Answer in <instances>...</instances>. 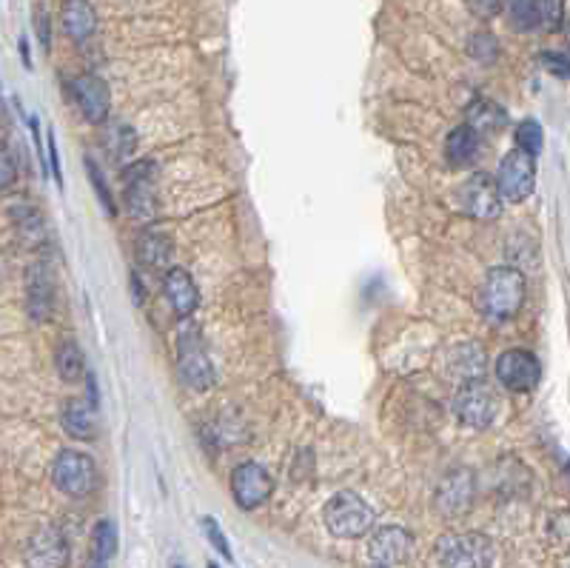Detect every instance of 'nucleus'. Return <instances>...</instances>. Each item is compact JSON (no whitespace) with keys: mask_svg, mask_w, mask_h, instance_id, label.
<instances>
[{"mask_svg":"<svg viewBox=\"0 0 570 568\" xmlns=\"http://www.w3.org/2000/svg\"><path fill=\"white\" fill-rule=\"evenodd\" d=\"M525 303V274L513 266H496L488 272L480 289V309L491 320H511Z\"/></svg>","mask_w":570,"mask_h":568,"instance_id":"nucleus-1","label":"nucleus"},{"mask_svg":"<svg viewBox=\"0 0 570 568\" xmlns=\"http://www.w3.org/2000/svg\"><path fill=\"white\" fill-rule=\"evenodd\" d=\"M325 526L334 537H343V540H356V537H365L374 526V509L363 500L360 494L354 491H340L334 494L331 500L325 503Z\"/></svg>","mask_w":570,"mask_h":568,"instance_id":"nucleus-2","label":"nucleus"},{"mask_svg":"<svg viewBox=\"0 0 570 568\" xmlns=\"http://www.w3.org/2000/svg\"><path fill=\"white\" fill-rule=\"evenodd\" d=\"M437 557L442 568H491L493 542L485 534H448L437 542Z\"/></svg>","mask_w":570,"mask_h":568,"instance_id":"nucleus-3","label":"nucleus"},{"mask_svg":"<svg viewBox=\"0 0 570 568\" xmlns=\"http://www.w3.org/2000/svg\"><path fill=\"white\" fill-rule=\"evenodd\" d=\"M177 366L185 386L206 391L214 386V366L197 326H183L177 335Z\"/></svg>","mask_w":570,"mask_h":568,"instance_id":"nucleus-4","label":"nucleus"},{"mask_svg":"<svg viewBox=\"0 0 570 568\" xmlns=\"http://www.w3.org/2000/svg\"><path fill=\"white\" fill-rule=\"evenodd\" d=\"M52 480L66 497H89L98 486V466L89 455L63 448L52 463Z\"/></svg>","mask_w":570,"mask_h":568,"instance_id":"nucleus-5","label":"nucleus"},{"mask_svg":"<svg viewBox=\"0 0 570 568\" xmlns=\"http://www.w3.org/2000/svg\"><path fill=\"white\" fill-rule=\"evenodd\" d=\"M496 186H499V192H502V200H511V203L528 200L531 192H533V186H536V163H533V155L522 152V149L508 152L502 157V163H499Z\"/></svg>","mask_w":570,"mask_h":568,"instance_id":"nucleus-6","label":"nucleus"},{"mask_svg":"<svg viewBox=\"0 0 570 568\" xmlns=\"http://www.w3.org/2000/svg\"><path fill=\"white\" fill-rule=\"evenodd\" d=\"M454 414L468 429H488L496 417V394L485 380L462 383L454 394Z\"/></svg>","mask_w":570,"mask_h":568,"instance_id":"nucleus-7","label":"nucleus"},{"mask_svg":"<svg viewBox=\"0 0 570 568\" xmlns=\"http://www.w3.org/2000/svg\"><path fill=\"white\" fill-rule=\"evenodd\" d=\"M496 377L505 389L525 394V391H533L539 386L542 366L531 351L508 348L505 354H499V360H496Z\"/></svg>","mask_w":570,"mask_h":568,"instance_id":"nucleus-8","label":"nucleus"},{"mask_svg":"<svg viewBox=\"0 0 570 568\" xmlns=\"http://www.w3.org/2000/svg\"><path fill=\"white\" fill-rule=\"evenodd\" d=\"M126 209L134 220L149 223L154 218V163L142 160L123 172Z\"/></svg>","mask_w":570,"mask_h":568,"instance_id":"nucleus-9","label":"nucleus"},{"mask_svg":"<svg viewBox=\"0 0 570 568\" xmlns=\"http://www.w3.org/2000/svg\"><path fill=\"white\" fill-rule=\"evenodd\" d=\"M459 203L470 218L477 220H493L502 215V192H499L496 177L491 175H470L459 188Z\"/></svg>","mask_w":570,"mask_h":568,"instance_id":"nucleus-10","label":"nucleus"},{"mask_svg":"<svg viewBox=\"0 0 570 568\" xmlns=\"http://www.w3.org/2000/svg\"><path fill=\"white\" fill-rule=\"evenodd\" d=\"M274 491V480L269 471L259 466V463H240L234 468L231 475V494L240 509L251 511V509H259Z\"/></svg>","mask_w":570,"mask_h":568,"instance_id":"nucleus-11","label":"nucleus"},{"mask_svg":"<svg viewBox=\"0 0 570 568\" xmlns=\"http://www.w3.org/2000/svg\"><path fill=\"white\" fill-rule=\"evenodd\" d=\"M71 98H75L80 114L86 117L89 123L100 126L109 117L111 94H109V86L98 75H80V78L71 80Z\"/></svg>","mask_w":570,"mask_h":568,"instance_id":"nucleus-12","label":"nucleus"},{"mask_svg":"<svg viewBox=\"0 0 570 568\" xmlns=\"http://www.w3.org/2000/svg\"><path fill=\"white\" fill-rule=\"evenodd\" d=\"M69 542L55 526H43L26 546V568H66Z\"/></svg>","mask_w":570,"mask_h":568,"instance_id":"nucleus-13","label":"nucleus"},{"mask_svg":"<svg viewBox=\"0 0 570 568\" xmlns=\"http://www.w3.org/2000/svg\"><path fill=\"white\" fill-rule=\"evenodd\" d=\"M411 549H414V537L406 529L385 526V529H376L371 534L368 554L379 568H391V565L406 563L411 557Z\"/></svg>","mask_w":570,"mask_h":568,"instance_id":"nucleus-14","label":"nucleus"},{"mask_svg":"<svg viewBox=\"0 0 570 568\" xmlns=\"http://www.w3.org/2000/svg\"><path fill=\"white\" fill-rule=\"evenodd\" d=\"M488 371V358L485 348L480 343H459L448 351V374L459 383H470V380H485Z\"/></svg>","mask_w":570,"mask_h":568,"instance_id":"nucleus-15","label":"nucleus"},{"mask_svg":"<svg viewBox=\"0 0 570 568\" xmlns=\"http://www.w3.org/2000/svg\"><path fill=\"white\" fill-rule=\"evenodd\" d=\"M163 286H165V297H169L177 317H192L195 315L197 303H200V292H197L195 277L188 274L183 266H172L169 272H165Z\"/></svg>","mask_w":570,"mask_h":568,"instance_id":"nucleus-16","label":"nucleus"},{"mask_svg":"<svg viewBox=\"0 0 570 568\" xmlns=\"http://www.w3.org/2000/svg\"><path fill=\"white\" fill-rule=\"evenodd\" d=\"M473 500V477L470 471H454L450 477L442 480L437 491V509L445 517H459L470 509Z\"/></svg>","mask_w":570,"mask_h":568,"instance_id":"nucleus-17","label":"nucleus"},{"mask_svg":"<svg viewBox=\"0 0 570 568\" xmlns=\"http://www.w3.org/2000/svg\"><path fill=\"white\" fill-rule=\"evenodd\" d=\"M52 277L43 263H35L26 274V309L32 320H46L52 315Z\"/></svg>","mask_w":570,"mask_h":568,"instance_id":"nucleus-18","label":"nucleus"},{"mask_svg":"<svg viewBox=\"0 0 570 568\" xmlns=\"http://www.w3.org/2000/svg\"><path fill=\"white\" fill-rule=\"evenodd\" d=\"M63 29L71 40H86L98 29V17L89 0H66L63 6Z\"/></svg>","mask_w":570,"mask_h":568,"instance_id":"nucleus-19","label":"nucleus"},{"mask_svg":"<svg viewBox=\"0 0 570 568\" xmlns=\"http://www.w3.org/2000/svg\"><path fill=\"white\" fill-rule=\"evenodd\" d=\"M117 554V529L111 520H100L91 531V552L86 568H109Z\"/></svg>","mask_w":570,"mask_h":568,"instance_id":"nucleus-20","label":"nucleus"},{"mask_svg":"<svg viewBox=\"0 0 570 568\" xmlns=\"http://www.w3.org/2000/svg\"><path fill=\"white\" fill-rule=\"evenodd\" d=\"M91 403L83 400H66V406L60 412L63 432L75 440H91L94 437V417H91Z\"/></svg>","mask_w":570,"mask_h":568,"instance_id":"nucleus-21","label":"nucleus"},{"mask_svg":"<svg viewBox=\"0 0 570 568\" xmlns=\"http://www.w3.org/2000/svg\"><path fill=\"white\" fill-rule=\"evenodd\" d=\"M480 152V132L473 126H457L445 140V155L454 166H468Z\"/></svg>","mask_w":570,"mask_h":568,"instance_id":"nucleus-22","label":"nucleus"},{"mask_svg":"<svg viewBox=\"0 0 570 568\" xmlns=\"http://www.w3.org/2000/svg\"><path fill=\"white\" fill-rule=\"evenodd\" d=\"M508 123V112L485 98H477L468 106V126H473L477 132H499Z\"/></svg>","mask_w":570,"mask_h":568,"instance_id":"nucleus-23","label":"nucleus"},{"mask_svg":"<svg viewBox=\"0 0 570 568\" xmlns=\"http://www.w3.org/2000/svg\"><path fill=\"white\" fill-rule=\"evenodd\" d=\"M137 252H140V260L149 269H165V263H169V257H172L169 238L160 234V231H146V234H142Z\"/></svg>","mask_w":570,"mask_h":568,"instance_id":"nucleus-24","label":"nucleus"},{"mask_svg":"<svg viewBox=\"0 0 570 568\" xmlns=\"http://www.w3.org/2000/svg\"><path fill=\"white\" fill-rule=\"evenodd\" d=\"M58 374L63 377L66 383H78L80 377L86 374V360H83V351L75 340H63L58 346Z\"/></svg>","mask_w":570,"mask_h":568,"instance_id":"nucleus-25","label":"nucleus"},{"mask_svg":"<svg viewBox=\"0 0 570 568\" xmlns=\"http://www.w3.org/2000/svg\"><path fill=\"white\" fill-rule=\"evenodd\" d=\"M508 15L519 32H531L539 27V0H511Z\"/></svg>","mask_w":570,"mask_h":568,"instance_id":"nucleus-26","label":"nucleus"},{"mask_svg":"<svg viewBox=\"0 0 570 568\" xmlns=\"http://www.w3.org/2000/svg\"><path fill=\"white\" fill-rule=\"evenodd\" d=\"M542 144H544V137H542V126L536 121H522L516 126V149L536 157L542 152Z\"/></svg>","mask_w":570,"mask_h":568,"instance_id":"nucleus-27","label":"nucleus"},{"mask_svg":"<svg viewBox=\"0 0 570 568\" xmlns=\"http://www.w3.org/2000/svg\"><path fill=\"white\" fill-rule=\"evenodd\" d=\"M565 20V0H539V27L556 32Z\"/></svg>","mask_w":570,"mask_h":568,"instance_id":"nucleus-28","label":"nucleus"},{"mask_svg":"<svg viewBox=\"0 0 570 568\" xmlns=\"http://www.w3.org/2000/svg\"><path fill=\"white\" fill-rule=\"evenodd\" d=\"M86 172H89V180H91V186H94V192H98V198H100L103 209H106L109 215L114 218V215H117V206H114V198H111V188L106 186V180H103L100 169H98V166H94V160H91V157H86Z\"/></svg>","mask_w":570,"mask_h":568,"instance_id":"nucleus-29","label":"nucleus"},{"mask_svg":"<svg viewBox=\"0 0 570 568\" xmlns=\"http://www.w3.org/2000/svg\"><path fill=\"white\" fill-rule=\"evenodd\" d=\"M468 52H470L473 58H477L480 63H491V60H496V55H499V43H496L493 35L480 32V35H473V38H470Z\"/></svg>","mask_w":570,"mask_h":568,"instance_id":"nucleus-30","label":"nucleus"},{"mask_svg":"<svg viewBox=\"0 0 570 568\" xmlns=\"http://www.w3.org/2000/svg\"><path fill=\"white\" fill-rule=\"evenodd\" d=\"M203 531H206V537H208V542L214 549H217L226 560H234V554H231V549H228V540H226V534H223V529H220V523L214 517H203Z\"/></svg>","mask_w":570,"mask_h":568,"instance_id":"nucleus-31","label":"nucleus"},{"mask_svg":"<svg viewBox=\"0 0 570 568\" xmlns=\"http://www.w3.org/2000/svg\"><path fill=\"white\" fill-rule=\"evenodd\" d=\"M111 140H114V157L117 160L129 157L134 152V132L129 126H117L114 134H111Z\"/></svg>","mask_w":570,"mask_h":568,"instance_id":"nucleus-32","label":"nucleus"},{"mask_svg":"<svg viewBox=\"0 0 570 568\" xmlns=\"http://www.w3.org/2000/svg\"><path fill=\"white\" fill-rule=\"evenodd\" d=\"M542 66L556 78H570V58L559 52H542Z\"/></svg>","mask_w":570,"mask_h":568,"instance_id":"nucleus-33","label":"nucleus"},{"mask_svg":"<svg viewBox=\"0 0 570 568\" xmlns=\"http://www.w3.org/2000/svg\"><path fill=\"white\" fill-rule=\"evenodd\" d=\"M17 180V169H15V160L9 155V149L0 144V192H6V188Z\"/></svg>","mask_w":570,"mask_h":568,"instance_id":"nucleus-34","label":"nucleus"},{"mask_svg":"<svg viewBox=\"0 0 570 568\" xmlns=\"http://www.w3.org/2000/svg\"><path fill=\"white\" fill-rule=\"evenodd\" d=\"M468 6L473 15L493 17V15H499V9H502V0H468Z\"/></svg>","mask_w":570,"mask_h":568,"instance_id":"nucleus-35","label":"nucleus"},{"mask_svg":"<svg viewBox=\"0 0 570 568\" xmlns=\"http://www.w3.org/2000/svg\"><path fill=\"white\" fill-rule=\"evenodd\" d=\"M49 157H52V175L58 183H63L60 177V160H58V144H55V132H49Z\"/></svg>","mask_w":570,"mask_h":568,"instance_id":"nucleus-36","label":"nucleus"},{"mask_svg":"<svg viewBox=\"0 0 570 568\" xmlns=\"http://www.w3.org/2000/svg\"><path fill=\"white\" fill-rule=\"evenodd\" d=\"M37 32H40V43L49 49V20L43 17V12H37Z\"/></svg>","mask_w":570,"mask_h":568,"instance_id":"nucleus-37","label":"nucleus"},{"mask_svg":"<svg viewBox=\"0 0 570 568\" xmlns=\"http://www.w3.org/2000/svg\"><path fill=\"white\" fill-rule=\"evenodd\" d=\"M567 43H570V29H567Z\"/></svg>","mask_w":570,"mask_h":568,"instance_id":"nucleus-38","label":"nucleus"},{"mask_svg":"<svg viewBox=\"0 0 570 568\" xmlns=\"http://www.w3.org/2000/svg\"><path fill=\"white\" fill-rule=\"evenodd\" d=\"M208 568H217V565H214V563H211V565H208Z\"/></svg>","mask_w":570,"mask_h":568,"instance_id":"nucleus-39","label":"nucleus"},{"mask_svg":"<svg viewBox=\"0 0 570 568\" xmlns=\"http://www.w3.org/2000/svg\"><path fill=\"white\" fill-rule=\"evenodd\" d=\"M177 568H183V565H177Z\"/></svg>","mask_w":570,"mask_h":568,"instance_id":"nucleus-40","label":"nucleus"},{"mask_svg":"<svg viewBox=\"0 0 570 568\" xmlns=\"http://www.w3.org/2000/svg\"><path fill=\"white\" fill-rule=\"evenodd\" d=\"M376 568H379V565H376Z\"/></svg>","mask_w":570,"mask_h":568,"instance_id":"nucleus-41","label":"nucleus"}]
</instances>
